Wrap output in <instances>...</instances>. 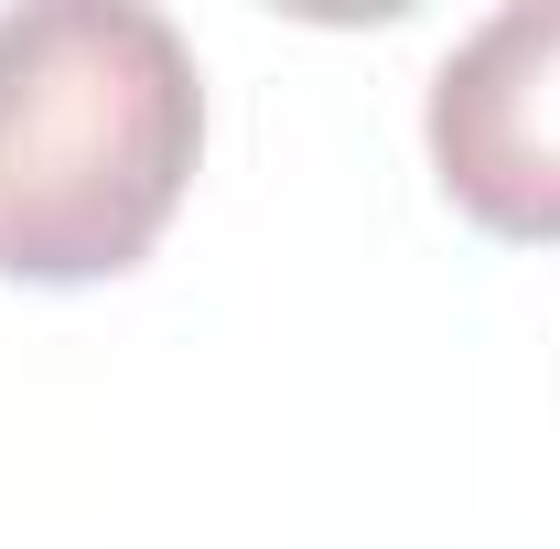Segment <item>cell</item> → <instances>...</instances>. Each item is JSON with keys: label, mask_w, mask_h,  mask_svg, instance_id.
Here are the masks:
<instances>
[{"label": "cell", "mask_w": 560, "mask_h": 549, "mask_svg": "<svg viewBox=\"0 0 560 549\" xmlns=\"http://www.w3.org/2000/svg\"><path fill=\"white\" fill-rule=\"evenodd\" d=\"M431 173L486 237L560 248V0H517L442 55Z\"/></svg>", "instance_id": "cell-2"}, {"label": "cell", "mask_w": 560, "mask_h": 549, "mask_svg": "<svg viewBox=\"0 0 560 549\" xmlns=\"http://www.w3.org/2000/svg\"><path fill=\"white\" fill-rule=\"evenodd\" d=\"M206 151L195 44L140 0L0 11V280H119Z\"/></svg>", "instance_id": "cell-1"}]
</instances>
